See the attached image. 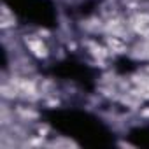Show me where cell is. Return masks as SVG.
Instances as JSON below:
<instances>
[{
	"mask_svg": "<svg viewBox=\"0 0 149 149\" xmlns=\"http://www.w3.org/2000/svg\"><path fill=\"white\" fill-rule=\"evenodd\" d=\"M26 46L30 47V51H32L37 58H46V56H47V49H46V46L42 44L40 39L30 37V39H26Z\"/></svg>",
	"mask_w": 149,
	"mask_h": 149,
	"instance_id": "obj_1",
	"label": "cell"
},
{
	"mask_svg": "<svg viewBox=\"0 0 149 149\" xmlns=\"http://www.w3.org/2000/svg\"><path fill=\"white\" fill-rule=\"evenodd\" d=\"M132 26L139 32V33H147L149 32V16L147 14H137L132 19Z\"/></svg>",
	"mask_w": 149,
	"mask_h": 149,
	"instance_id": "obj_2",
	"label": "cell"
}]
</instances>
